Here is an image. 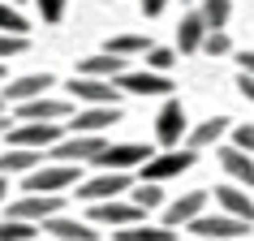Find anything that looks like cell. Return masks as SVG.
<instances>
[{
	"instance_id": "obj_1",
	"label": "cell",
	"mask_w": 254,
	"mask_h": 241,
	"mask_svg": "<svg viewBox=\"0 0 254 241\" xmlns=\"http://www.w3.org/2000/svg\"><path fill=\"white\" fill-rule=\"evenodd\" d=\"M186 233H198L202 241H228V237H246L254 224H246V220H237V215H228V211H220V215H207V211H198L190 224H181Z\"/></svg>"
},
{
	"instance_id": "obj_2",
	"label": "cell",
	"mask_w": 254,
	"mask_h": 241,
	"mask_svg": "<svg viewBox=\"0 0 254 241\" xmlns=\"http://www.w3.org/2000/svg\"><path fill=\"white\" fill-rule=\"evenodd\" d=\"M56 211H65L61 194H22L17 202H9V220H22V224H43Z\"/></svg>"
},
{
	"instance_id": "obj_3",
	"label": "cell",
	"mask_w": 254,
	"mask_h": 241,
	"mask_svg": "<svg viewBox=\"0 0 254 241\" xmlns=\"http://www.w3.org/2000/svg\"><path fill=\"white\" fill-rule=\"evenodd\" d=\"M69 185H78V164H52L26 173V194H61Z\"/></svg>"
},
{
	"instance_id": "obj_4",
	"label": "cell",
	"mask_w": 254,
	"mask_h": 241,
	"mask_svg": "<svg viewBox=\"0 0 254 241\" xmlns=\"http://www.w3.org/2000/svg\"><path fill=\"white\" fill-rule=\"evenodd\" d=\"M112 82H117L121 95H173V78L168 73H151V69H125Z\"/></svg>"
},
{
	"instance_id": "obj_5",
	"label": "cell",
	"mask_w": 254,
	"mask_h": 241,
	"mask_svg": "<svg viewBox=\"0 0 254 241\" xmlns=\"http://www.w3.org/2000/svg\"><path fill=\"white\" fill-rule=\"evenodd\" d=\"M194 155L198 151H164V155H151V160H142V181H168V177H181L186 168H194Z\"/></svg>"
},
{
	"instance_id": "obj_6",
	"label": "cell",
	"mask_w": 254,
	"mask_h": 241,
	"mask_svg": "<svg viewBox=\"0 0 254 241\" xmlns=\"http://www.w3.org/2000/svg\"><path fill=\"white\" fill-rule=\"evenodd\" d=\"M52 142H61V125L56 120H22L9 129V147H35V151H48Z\"/></svg>"
},
{
	"instance_id": "obj_7",
	"label": "cell",
	"mask_w": 254,
	"mask_h": 241,
	"mask_svg": "<svg viewBox=\"0 0 254 241\" xmlns=\"http://www.w3.org/2000/svg\"><path fill=\"white\" fill-rule=\"evenodd\" d=\"M104 147H108L104 134H73V138L52 142V160H61V164H82V160H95Z\"/></svg>"
},
{
	"instance_id": "obj_8",
	"label": "cell",
	"mask_w": 254,
	"mask_h": 241,
	"mask_svg": "<svg viewBox=\"0 0 254 241\" xmlns=\"http://www.w3.org/2000/svg\"><path fill=\"white\" fill-rule=\"evenodd\" d=\"M142 160H151L147 147H138V142H117V147H104L91 164H99L104 173H129V168H138Z\"/></svg>"
},
{
	"instance_id": "obj_9",
	"label": "cell",
	"mask_w": 254,
	"mask_h": 241,
	"mask_svg": "<svg viewBox=\"0 0 254 241\" xmlns=\"http://www.w3.org/2000/svg\"><path fill=\"white\" fill-rule=\"evenodd\" d=\"M134 177L129 173H99L91 181H78V198L86 202H104V198H117V194H129Z\"/></svg>"
},
{
	"instance_id": "obj_10",
	"label": "cell",
	"mask_w": 254,
	"mask_h": 241,
	"mask_svg": "<svg viewBox=\"0 0 254 241\" xmlns=\"http://www.w3.org/2000/svg\"><path fill=\"white\" fill-rule=\"evenodd\" d=\"M69 91H73V99H82L86 108L95 104H121V91L112 78H86V73H78V78L69 82Z\"/></svg>"
},
{
	"instance_id": "obj_11",
	"label": "cell",
	"mask_w": 254,
	"mask_h": 241,
	"mask_svg": "<svg viewBox=\"0 0 254 241\" xmlns=\"http://www.w3.org/2000/svg\"><path fill=\"white\" fill-rule=\"evenodd\" d=\"M17 108V117L22 120H65L73 108H69V99H61V95H35V99H22Z\"/></svg>"
},
{
	"instance_id": "obj_12",
	"label": "cell",
	"mask_w": 254,
	"mask_h": 241,
	"mask_svg": "<svg viewBox=\"0 0 254 241\" xmlns=\"http://www.w3.org/2000/svg\"><path fill=\"white\" fill-rule=\"evenodd\" d=\"M142 215H147L142 207H134V202H121V198L91 202V220H95V224H112V228H125V224H138Z\"/></svg>"
},
{
	"instance_id": "obj_13",
	"label": "cell",
	"mask_w": 254,
	"mask_h": 241,
	"mask_svg": "<svg viewBox=\"0 0 254 241\" xmlns=\"http://www.w3.org/2000/svg\"><path fill=\"white\" fill-rule=\"evenodd\" d=\"M181 134H186V108H181V99H168L160 108V117H155V138L164 147H177Z\"/></svg>"
},
{
	"instance_id": "obj_14",
	"label": "cell",
	"mask_w": 254,
	"mask_h": 241,
	"mask_svg": "<svg viewBox=\"0 0 254 241\" xmlns=\"http://www.w3.org/2000/svg\"><path fill=\"white\" fill-rule=\"evenodd\" d=\"M198 211H207V189H190V194H181L177 202H168V207H164V228L190 224Z\"/></svg>"
},
{
	"instance_id": "obj_15",
	"label": "cell",
	"mask_w": 254,
	"mask_h": 241,
	"mask_svg": "<svg viewBox=\"0 0 254 241\" xmlns=\"http://www.w3.org/2000/svg\"><path fill=\"white\" fill-rule=\"evenodd\" d=\"M56 86L52 73H26V78H13L4 91H0V99L4 104H22V99H35V95H48Z\"/></svg>"
},
{
	"instance_id": "obj_16",
	"label": "cell",
	"mask_w": 254,
	"mask_h": 241,
	"mask_svg": "<svg viewBox=\"0 0 254 241\" xmlns=\"http://www.w3.org/2000/svg\"><path fill=\"white\" fill-rule=\"evenodd\" d=\"M117 120H121V104H95V108L73 117V134H104Z\"/></svg>"
},
{
	"instance_id": "obj_17",
	"label": "cell",
	"mask_w": 254,
	"mask_h": 241,
	"mask_svg": "<svg viewBox=\"0 0 254 241\" xmlns=\"http://www.w3.org/2000/svg\"><path fill=\"white\" fill-rule=\"evenodd\" d=\"M43 233H52V237H61V241H95V228H86L82 224V220H69V215H48V220H43Z\"/></svg>"
},
{
	"instance_id": "obj_18",
	"label": "cell",
	"mask_w": 254,
	"mask_h": 241,
	"mask_svg": "<svg viewBox=\"0 0 254 241\" xmlns=\"http://www.w3.org/2000/svg\"><path fill=\"white\" fill-rule=\"evenodd\" d=\"M220 164H224V173L233 177L237 185L254 189V160L246 155V151H237V147H220Z\"/></svg>"
},
{
	"instance_id": "obj_19",
	"label": "cell",
	"mask_w": 254,
	"mask_h": 241,
	"mask_svg": "<svg viewBox=\"0 0 254 241\" xmlns=\"http://www.w3.org/2000/svg\"><path fill=\"white\" fill-rule=\"evenodd\" d=\"M215 202H220L228 215H237V220L254 224V198L246 194V189H237V185H220V189H215Z\"/></svg>"
},
{
	"instance_id": "obj_20",
	"label": "cell",
	"mask_w": 254,
	"mask_h": 241,
	"mask_svg": "<svg viewBox=\"0 0 254 241\" xmlns=\"http://www.w3.org/2000/svg\"><path fill=\"white\" fill-rule=\"evenodd\" d=\"M228 125H233L228 117H211V120H202V125H194V129H190V151L220 147V138L228 134Z\"/></svg>"
},
{
	"instance_id": "obj_21",
	"label": "cell",
	"mask_w": 254,
	"mask_h": 241,
	"mask_svg": "<svg viewBox=\"0 0 254 241\" xmlns=\"http://www.w3.org/2000/svg\"><path fill=\"white\" fill-rule=\"evenodd\" d=\"M39 160H43V151H35V147H9L4 155H0V177H9V173H30Z\"/></svg>"
},
{
	"instance_id": "obj_22",
	"label": "cell",
	"mask_w": 254,
	"mask_h": 241,
	"mask_svg": "<svg viewBox=\"0 0 254 241\" xmlns=\"http://www.w3.org/2000/svg\"><path fill=\"white\" fill-rule=\"evenodd\" d=\"M202 35H207V22H202L198 13H186V17H181V26H177V48H181V56L198 52Z\"/></svg>"
},
{
	"instance_id": "obj_23",
	"label": "cell",
	"mask_w": 254,
	"mask_h": 241,
	"mask_svg": "<svg viewBox=\"0 0 254 241\" xmlns=\"http://www.w3.org/2000/svg\"><path fill=\"white\" fill-rule=\"evenodd\" d=\"M78 73H86V78H117V73H125V56H112V52L86 56Z\"/></svg>"
},
{
	"instance_id": "obj_24",
	"label": "cell",
	"mask_w": 254,
	"mask_h": 241,
	"mask_svg": "<svg viewBox=\"0 0 254 241\" xmlns=\"http://www.w3.org/2000/svg\"><path fill=\"white\" fill-rule=\"evenodd\" d=\"M173 237H177V228H142V220L117 228V241H173Z\"/></svg>"
},
{
	"instance_id": "obj_25",
	"label": "cell",
	"mask_w": 254,
	"mask_h": 241,
	"mask_svg": "<svg viewBox=\"0 0 254 241\" xmlns=\"http://www.w3.org/2000/svg\"><path fill=\"white\" fill-rule=\"evenodd\" d=\"M228 13H233V0H202V9H198V17L207 22V30H224Z\"/></svg>"
},
{
	"instance_id": "obj_26",
	"label": "cell",
	"mask_w": 254,
	"mask_h": 241,
	"mask_svg": "<svg viewBox=\"0 0 254 241\" xmlns=\"http://www.w3.org/2000/svg\"><path fill=\"white\" fill-rule=\"evenodd\" d=\"M151 43L142 39V35H121V39H108V48L104 52H112V56H138V52H147Z\"/></svg>"
},
{
	"instance_id": "obj_27",
	"label": "cell",
	"mask_w": 254,
	"mask_h": 241,
	"mask_svg": "<svg viewBox=\"0 0 254 241\" xmlns=\"http://www.w3.org/2000/svg\"><path fill=\"white\" fill-rule=\"evenodd\" d=\"M198 52H207V56H228V52H233V39H228L224 30H207L202 43H198Z\"/></svg>"
},
{
	"instance_id": "obj_28",
	"label": "cell",
	"mask_w": 254,
	"mask_h": 241,
	"mask_svg": "<svg viewBox=\"0 0 254 241\" xmlns=\"http://www.w3.org/2000/svg\"><path fill=\"white\" fill-rule=\"evenodd\" d=\"M164 202V194H160V181H142V185L134 189V207H142V211H155Z\"/></svg>"
},
{
	"instance_id": "obj_29",
	"label": "cell",
	"mask_w": 254,
	"mask_h": 241,
	"mask_svg": "<svg viewBox=\"0 0 254 241\" xmlns=\"http://www.w3.org/2000/svg\"><path fill=\"white\" fill-rule=\"evenodd\" d=\"M30 30V22L17 9H9V4H0V35H26Z\"/></svg>"
},
{
	"instance_id": "obj_30",
	"label": "cell",
	"mask_w": 254,
	"mask_h": 241,
	"mask_svg": "<svg viewBox=\"0 0 254 241\" xmlns=\"http://www.w3.org/2000/svg\"><path fill=\"white\" fill-rule=\"evenodd\" d=\"M35 233H39V228L22 224V220H4V224H0V241H30Z\"/></svg>"
},
{
	"instance_id": "obj_31",
	"label": "cell",
	"mask_w": 254,
	"mask_h": 241,
	"mask_svg": "<svg viewBox=\"0 0 254 241\" xmlns=\"http://www.w3.org/2000/svg\"><path fill=\"white\" fill-rule=\"evenodd\" d=\"M173 60H177L173 48H147V69H151V73H168Z\"/></svg>"
},
{
	"instance_id": "obj_32",
	"label": "cell",
	"mask_w": 254,
	"mask_h": 241,
	"mask_svg": "<svg viewBox=\"0 0 254 241\" xmlns=\"http://www.w3.org/2000/svg\"><path fill=\"white\" fill-rule=\"evenodd\" d=\"M65 4L69 0H39V17L48 22V26H56V22L65 17Z\"/></svg>"
},
{
	"instance_id": "obj_33",
	"label": "cell",
	"mask_w": 254,
	"mask_h": 241,
	"mask_svg": "<svg viewBox=\"0 0 254 241\" xmlns=\"http://www.w3.org/2000/svg\"><path fill=\"white\" fill-rule=\"evenodd\" d=\"M233 147L246 151V155H254V125H237V129H233Z\"/></svg>"
},
{
	"instance_id": "obj_34",
	"label": "cell",
	"mask_w": 254,
	"mask_h": 241,
	"mask_svg": "<svg viewBox=\"0 0 254 241\" xmlns=\"http://www.w3.org/2000/svg\"><path fill=\"white\" fill-rule=\"evenodd\" d=\"M26 52V35H0V56H22Z\"/></svg>"
},
{
	"instance_id": "obj_35",
	"label": "cell",
	"mask_w": 254,
	"mask_h": 241,
	"mask_svg": "<svg viewBox=\"0 0 254 241\" xmlns=\"http://www.w3.org/2000/svg\"><path fill=\"white\" fill-rule=\"evenodd\" d=\"M237 91H241V95H246V99L254 104V73H237Z\"/></svg>"
},
{
	"instance_id": "obj_36",
	"label": "cell",
	"mask_w": 254,
	"mask_h": 241,
	"mask_svg": "<svg viewBox=\"0 0 254 241\" xmlns=\"http://www.w3.org/2000/svg\"><path fill=\"white\" fill-rule=\"evenodd\" d=\"M164 9H168V0H142V13L147 17H160Z\"/></svg>"
},
{
	"instance_id": "obj_37",
	"label": "cell",
	"mask_w": 254,
	"mask_h": 241,
	"mask_svg": "<svg viewBox=\"0 0 254 241\" xmlns=\"http://www.w3.org/2000/svg\"><path fill=\"white\" fill-rule=\"evenodd\" d=\"M237 60H241V73H254V52H241Z\"/></svg>"
},
{
	"instance_id": "obj_38",
	"label": "cell",
	"mask_w": 254,
	"mask_h": 241,
	"mask_svg": "<svg viewBox=\"0 0 254 241\" xmlns=\"http://www.w3.org/2000/svg\"><path fill=\"white\" fill-rule=\"evenodd\" d=\"M4 129H9V117H4V108H0V134H4Z\"/></svg>"
},
{
	"instance_id": "obj_39",
	"label": "cell",
	"mask_w": 254,
	"mask_h": 241,
	"mask_svg": "<svg viewBox=\"0 0 254 241\" xmlns=\"http://www.w3.org/2000/svg\"><path fill=\"white\" fill-rule=\"evenodd\" d=\"M4 194H9V181H4V177H0V202H4Z\"/></svg>"
},
{
	"instance_id": "obj_40",
	"label": "cell",
	"mask_w": 254,
	"mask_h": 241,
	"mask_svg": "<svg viewBox=\"0 0 254 241\" xmlns=\"http://www.w3.org/2000/svg\"><path fill=\"white\" fill-rule=\"evenodd\" d=\"M0 108H4V99H0Z\"/></svg>"
},
{
	"instance_id": "obj_41",
	"label": "cell",
	"mask_w": 254,
	"mask_h": 241,
	"mask_svg": "<svg viewBox=\"0 0 254 241\" xmlns=\"http://www.w3.org/2000/svg\"><path fill=\"white\" fill-rule=\"evenodd\" d=\"M17 4H22V0H17Z\"/></svg>"
},
{
	"instance_id": "obj_42",
	"label": "cell",
	"mask_w": 254,
	"mask_h": 241,
	"mask_svg": "<svg viewBox=\"0 0 254 241\" xmlns=\"http://www.w3.org/2000/svg\"><path fill=\"white\" fill-rule=\"evenodd\" d=\"M0 73H4V69H0Z\"/></svg>"
}]
</instances>
